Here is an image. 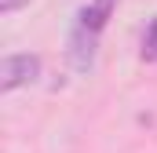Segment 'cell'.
<instances>
[{"label":"cell","mask_w":157,"mask_h":153,"mask_svg":"<svg viewBox=\"0 0 157 153\" xmlns=\"http://www.w3.org/2000/svg\"><path fill=\"white\" fill-rule=\"evenodd\" d=\"M18 7H29V0H0V15H15Z\"/></svg>","instance_id":"5"},{"label":"cell","mask_w":157,"mask_h":153,"mask_svg":"<svg viewBox=\"0 0 157 153\" xmlns=\"http://www.w3.org/2000/svg\"><path fill=\"white\" fill-rule=\"evenodd\" d=\"M113 11H117V0H91L88 7H80V11H77V26L99 37V33L106 29V22L113 18Z\"/></svg>","instance_id":"3"},{"label":"cell","mask_w":157,"mask_h":153,"mask_svg":"<svg viewBox=\"0 0 157 153\" xmlns=\"http://www.w3.org/2000/svg\"><path fill=\"white\" fill-rule=\"evenodd\" d=\"M95 44H99V37L88 33V29H80L77 22H73V29H70V62H73V69H80V73L91 69V62H95Z\"/></svg>","instance_id":"2"},{"label":"cell","mask_w":157,"mask_h":153,"mask_svg":"<svg viewBox=\"0 0 157 153\" xmlns=\"http://www.w3.org/2000/svg\"><path fill=\"white\" fill-rule=\"evenodd\" d=\"M40 76V55H7L0 62V91H15V88H26Z\"/></svg>","instance_id":"1"},{"label":"cell","mask_w":157,"mask_h":153,"mask_svg":"<svg viewBox=\"0 0 157 153\" xmlns=\"http://www.w3.org/2000/svg\"><path fill=\"white\" fill-rule=\"evenodd\" d=\"M143 62H157V15L150 18V26H146V33H143Z\"/></svg>","instance_id":"4"}]
</instances>
